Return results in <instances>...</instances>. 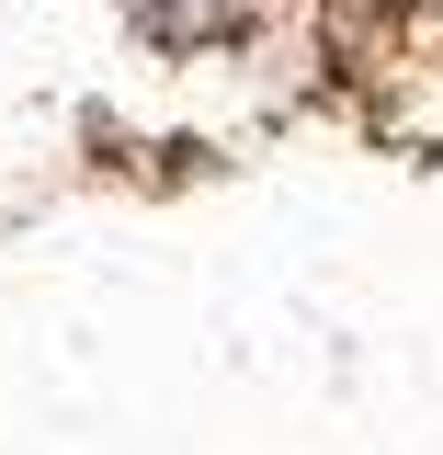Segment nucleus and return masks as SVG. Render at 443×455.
I'll list each match as a JSON object with an SVG mask.
<instances>
[{
  "label": "nucleus",
  "mask_w": 443,
  "mask_h": 455,
  "mask_svg": "<svg viewBox=\"0 0 443 455\" xmlns=\"http://www.w3.org/2000/svg\"><path fill=\"white\" fill-rule=\"evenodd\" d=\"M137 23H148L160 46H205V35L239 23V0H137Z\"/></svg>",
  "instance_id": "nucleus-1"
}]
</instances>
